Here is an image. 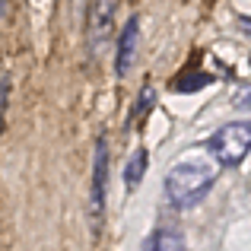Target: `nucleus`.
Wrapping results in <instances>:
<instances>
[{
    "instance_id": "f257e3e1",
    "label": "nucleus",
    "mask_w": 251,
    "mask_h": 251,
    "mask_svg": "<svg viewBox=\"0 0 251 251\" xmlns=\"http://www.w3.org/2000/svg\"><path fill=\"white\" fill-rule=\"evenodd\" d=\"M216 181V166L203 159H181L169 169L166 175V197L172 207H194L207 197V191Z\"/></svg>"
},
{
    "instance_id": "f03ea898",
    "label": "nucleus",
    "mask_w": 251,
    "mask_h": 251,
    "mask_svg": "<svg viewBox=\"0 0 251 251\" xmlns=\"http://www.w3.org/2000/svg\"><path fill=\"white\" fill-rule=\"evenodd\" d=\"M251 153V124L248 121H232L223 124L213 137H210V156L216 159V166L235 169L242 166V159Z\"/></svg>"
},
{
    "instance_id": "7ed1b4c3",
    "label": "nucleus",
    "mask_w": 251,
    "mask_h": 251,
    "mask_svg": "<svg viewBox=\"0 0 251 251\" xmlns=\"http://www.w3.org/2000/svg\"><path fill=\"white\" fill-rule=\"evenodd\" d=\"M105 188H108V143H105V137H99V140H96V156H92V188H89L92 223H102Z\"/></svg>"
},
{
    "instance_id": "20e7f679",
    "label": "nucleus",
    "mask_w": 251,
    "mask_h": 251,
    "mask_svg": "<svg viewBox=\"0 0 251 251\" xmlns=\"http://www.w3.org/2000/svg\"><path fill=\"white\" fill-rule=\"evenodd\" d=\"M137 42H140V19L130 16L127 25L121 29V38H118V48H115V74L118 76H127L130 64L137 57Z\"/></svg>"
},
{
    "instance_id": "39448f33",
    "label": "nucleus",
    "mask_w": 251,
    "mask_h": 251,
    "mask_svg": "<svg viewBox=\"0 0 251 251\" xmlns=\"http://www.w3.org/2000/svg\"><path fill=\"white\" fill-rule=\"evenodd\" d=\"M118 13V0H92L89 6V38L92 45H102L105 35L111 32V23H115Z\"/></svg>"
},
{
    "instance_id": "423d86ee",
    "label": "nucleus",
    "mask_w": 251,
    "mask_h": 251,
    "mask_svg": "<svg viewBox=\"0 0 251 251\" xmlns=\"http://www.w3.org/2000/svg\"><path fill=\"white\" fill-rule=\"evenodd\" d=\"M143 251H184V239L172 229H156L147 242H143Z\"/></svg>"
},
{
    "instance_id": "0eeeda50",
    "label": "nucleus",
    "mask_w": 251,
    "mask_h": 251,
    "mask_svg": "<svg viewBox=\"0 0 251 251\" xmlns=\"http://www.w3.org/2000/svg\"><path fill=\"white\" fill-rule=\"evenodd\" d=\"M143 172H147V150H137V153L127 159V166H124V184H127V188H137V181L143 178Z\"/></svg>"
}]
</instances>
